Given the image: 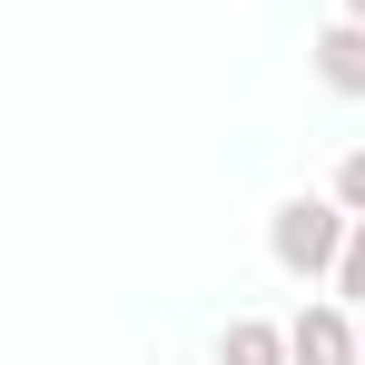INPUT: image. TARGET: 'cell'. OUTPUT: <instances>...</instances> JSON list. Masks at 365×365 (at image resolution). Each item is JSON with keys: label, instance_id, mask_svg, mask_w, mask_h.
I'll use <instances>...</instances> for the list:
<instances>
[{"label": "cell", "instance_id": "1", "mask_svg": "<svg viewBox=\"0 0 365 365\" xmlns=\"http://www.w3.org/2000/svg\"><path fill=\"white\" fill-rule=\"evenodd\" d=\"M346 207L336 197H287L277 217H267V247H277V267L287 277H336V257H346Z\"/></svg>", "mask_w": 365, "mask_h": 365}, {"label": "cell", "instance_id": "2", "mask_svg": "<svg viewBox=\"0 0 365 365\" xmlns=\"http://www.w3.org/2000/svg\"><path fill=\"white\" fill-rule=\"evenodd\" d=\"M287 365H365L356 356V316L346 306H306L287 326Z\"/></svg>", "mask_w": 365, "mask_h": 365}, {"label": "cell", "instance_id": "3", "mask_svg": "<svg viewBox=\"0 0 365 365\" xmlns=\"http://www.w3.org/2000/svg\"><path fill=\"white\" fill-rule=\"evenodd\" d=\"M306 60H316V79H326L336 99H365V20H326Z\"/></svg>", "mask_w": 365, "mask_h": 365}, {"label": "cell", "instance_id": "4", "mask_svg": "<svg viewBox=\"0 0 365 365\" xmlns=\"http://www.w3.org/2000/svg\"><path fill=\"white\" fill-rule=\"evenodd\" d=\"M217 365H287V326H267V316H237V326L217 336Z\"/></svg>", "mask_w": 365, "mask_h": 365}, {"label": "cell", "instance_id": "5", "mask_svg": "<svg viewBox=\"0 0 365 365\" xmlns=\"http://www.w3.org/2000/svg\"><path fill=\"white\" fill-rule=\"evenodd\" d=\"M326 197H336L346 217H365V148H346V158H336V187H326Z\"/></svg>", "mask_w": 365, "mask_h": 365}, {"label": "cell", "instance_id": "6", "mask_svg": "<svg viewBox=\"0 0 365 365\" xmlns=\"http://www.w3.org/2000/svg\"><path fill=\"white\" fill-rule=\"evenodd\" d=\"M336 297H356V306H365V217L346 227V257H336Z\"/></svg>", "mask_w": 365, "mask_h": 365}, {"label": "cell", "instance_id": "7", "mask_svg": "<svg viewBox=\"0 0 365 365\" xmlns=\"http://www.w3.org/2000/svg\"><path fill=\"white\" fill-rule=\"evenodd\" d=\"M346 20H365V0H346Z\"/></svg>", "mask_w": 365, "mask_h": 365}, {"label": "cell", "instance_id": "8", "mask_svg": "<svg viewBox=\"0 0 365 365\" xmlns=\"http://www.w3.org/2000/svg\"><path fill=\"white\" fill-rule=\"evenodd\" d=\"M356 356H365V316H356Z\"/></svg>", "mask_w": 365, "mask_h": 365}]
</instances>
